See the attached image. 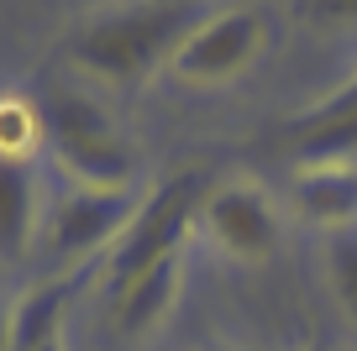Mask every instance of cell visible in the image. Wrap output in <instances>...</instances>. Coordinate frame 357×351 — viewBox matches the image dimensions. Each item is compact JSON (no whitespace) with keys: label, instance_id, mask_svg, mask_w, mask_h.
I'll use <instances>...</instances> for the list:
<instances>
[{"label":"cell","instance_id":"cell-8","mask_svg":"<svg viewBox=\"0 0 357 351\" xmlns=\"http://www.w3.org/2000/svg\"><path fill=\"white\" fill-rule=\"evenodd\" d=\"M178 283H184V252L163 257V263L142 267V273L121 278V283H105V294H111V325L121 336H147L174 309Z\"/></svg>","mask_w":357,"mask_h":351},{"label":"cell","instance_id":"cell-6","mask_svg":"<svg viewBox=\"0 0 357 351\" xmlns=\"http://www.w3.org/2000/svg\"><path fill=\"white\" fill-rule=\"evenodd\" d=\"M200 226L226 257L263 263L279 247V215L257 184H221L200 199Z\"/></svg>","mask_w":357,"mask_h":351},{"label":"cell","instance_id":"cell-11","mask_svg":"<svg viewBox=\"0 0 357 351\" xmlns=\"http://www.w3.org/2000/svg\"><path fill=\"white\" fill-rule=\"evenodd\" d=\"M294 147L305 157H331V153H352L357 147V79L342 84L331 100L294 121Z\"/></svg>","mask_w":357,"mask_h":351},{"label":"cell","instance_id":"cell-13","mask_svg":"<svg viewBox=\"0 0 357 351\" xmlns=\"http://www.w3.org/2000/svg\"><path fill=\"white\" fill-rule=\"evenodd\" d=\"M331 278H336V299H342L347 320L357 325V247H336V257H331Z\"/></svg>","mask_w":357,"mask_h":351},{"label":"cell","instance_id":"cell-15","mask_svg":"<svg viewBox=\"0 0 357 351\" xmlns=\"http://www.w3.org/2000/svg\"><path fill=\"white\" fill-rule=\"evenodd\" d=\"M6 341H11V309L0 304V351H6Z\"/></svg>","mask_w":357,"mask_h":351},{"label":"cell","instance_id":"cell-7","mask_svg":"<svg viewBox=\"0 0 357 351\" xmlns=\"http://www.w3.org/2000/svg\"><path fill=\"white\" fill-rule=\"evenodd\" d=\"M95 278H100V257L63 267L58 278H43L32 294H22L11 304V341H6V351H37V346H47V341H58L74 294L84 283H95Z\"/></svg>","mask_w":357,"mask_h":351},{"label":"cell","instance_id":"cell-14","mask_svg":"<svg viewBox=\"0 0 357 351\" xmlns=\"http://www.w3.org/2000/svg\"><path fill=\"white\" fill-rule=\"evenodd\" d=\"M310 11L326 22H357V0H310Z\"/></svg>","mask_w":357,"mask_h":351},{"label":"cell","instance_id":"cell-4","mask_svg":"<svg viewBox=\"0 0 357 351\" xmlns=\"http://www.w3.org/2000/svg\"><path fill=\"white\" fill-rule=\"evenodd\" d=\"M268 37V22L257 6H221V11H205L200 22L190 26V37L174 47L168 58V74L178 84H195V89H211L236 79L247 63L257 58Z\"/></svg>","mask_w":357,"mask_h":351},{"label":"cell","instance_id":"cell-3","mask_svg":"<svg viewBox=\"0 0 357 351\" xmlns=\"http://www.w3.org/2000/svg\"><path fill=\"white\" fill-rule=\"evenodd\" d=\"M200 199H205V173H178L168 184H158L153 199L126 220L116 247L100 257V283H121V278L142 273L163 257H178L184 252V231L200 215Z\"/></svg>","mask_w":357,"mask_h":351},{"label":"cell","instance_id":"cell-1","mask_svg":"<svg viewBox=\"0 0 357 351\" xmlns=\"http://www.w3.org/2000/svg\"><path fill=\"white\" fill-rule=\"evenodd\" d=\"M205 16L200 0H132L116 11L89 16L68 32V63L105 84H137L158 63L174 58V47L190 37V26Z\"/></svg>","mask_w":357,"mask_h":351},{"label":"cell","instance_id":"cell-12","mask_svg":"<svg viewBox=\"0 0 357 351\" xmlns=\"http://www.w3.org/2000/svg\"><path fill=\"white\" fill-rule=\"evenodd\" d=\"M37 142H43V110L22 95H0V157L26 163Z\"/></svg>","mask_w":357,"mask_h":351},{"label":"cell","instance_id":"cell-2","mask_svg":"<svg viewBox=\"0 0 357 351\" xmlns=\"http://www.w3.org/2000/svg\"><path fill=\"white\" fill-rule=\"evenodd\" d=\"M43 142L84 189H121L126 194L137 173V153L121 136L116 116L79 89H53L43 100Z\"/></svg>","mask_w":357,"mask_h":351},{"label":"cell","instance_id":"cell-5","mask_svg":"<svg viewBox=\"0 0 357 351\" xmlns=\"http://www.w3.org/2000/svg\"><path fill=\"white\" fill-rule=\"evenodd\" d=\"M137 215V205L121 189H84L74 184L68 194H58L43 210V247L58 252L68 267L74 263H95L116 247V236L126 231V220Z\"/></svg>","mask_w":357,"mask_h":351},{"label":"cell","instance_id":"cell-10","mask_svg":"<svg viewBox=\"0 0 357 351\" xmlns=\"http://www.w3.org/2000/svg\"><path fill=\"white\" fill-rule=\"evenodd\" d=\"M37 231H43V205H37L32 168L0 157V263H16Z\"/></svg>","mask_w":357,"mask_h":351},{"label":"cell","instance_id":"cell-9","mask_svg":"<svg viewBox=\"0 0 357 351\" xmlns=\"http://www.w3.org/2000/svg\"><path fill=\"white\" fill-rule=\"evenodd\" d=\"M294 199L321 226H352L357 220V168L352 163H310L294 173Z\"/></svg>","mask_w":357,"mask_h":351},{"label":"cell","instance_id":"cell-16","mask_svg":"<svg viewBox=\"0 0 357 351\" xmlns=\"http://www.w3.org/2000/svg\"><path fill=\"white\" fill-rule=\"evenodd\" d=\"M37 351H68V346H63V336H58V341H47V346H37Z\"/></svg>","mask_w":357,"mask_h":351}]
</instances>
